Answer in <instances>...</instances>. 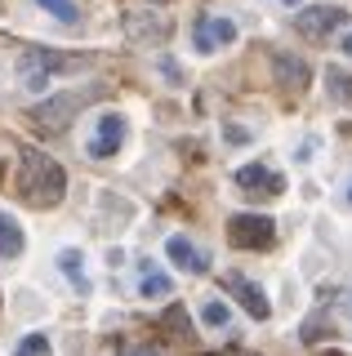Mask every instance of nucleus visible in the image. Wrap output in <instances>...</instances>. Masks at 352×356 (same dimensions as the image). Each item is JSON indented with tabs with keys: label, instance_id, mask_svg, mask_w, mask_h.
Instances as JSON below:
<instances>
[{
	"label": "nucleus",
	"instance_id": "412c9836",
	"mask_svg": "<svg viewBox=\"0 0 352 356\" xmlns=\"http://www.w3.org/2000/svg\"><path fill=\"white\" fill-rule=\"evenodd\" d=\"M125 356H161V348H143V343H134V348H125Z\"/></svg>",
	"mask_w": 352,
	"mask_h": 356
},
{
	"label": "nucleus",
	"instance_id": "6ab92c4d",
	"mask_svg": "<svg viewBox=\"0 0 352 356\" xmlns=\"http://www.w3.org/2000/svg\"><path fill=\"white\" fill-rule=\"evenodd\" d=\"M201 321L210 330H227V325H232V312H227V303H205L201 307Z\"/></svg>",
	"mask_w": 352,
	"mask_h": 356
},
{
	"label": "nucleus",
	"instance_id": "7ed1b4c3",
	"mask_svg": "<svg viewBox=\"0 0 352 356\" xmlns=\"http://www.w3.org/2000/svg\"><path fill=\"white\" fill-rule=\"evenodd\" d=\"M67 67H76V58H67V54H54V49H27L23 58H18V81H23L27 89H45L54 72H67Z\"/></svg>",
	"mask_w": 352,
	"mask_h": 356
},
{
	"label": "nucleus",
	"instance_id": "2eb2a0df",
	"mask_svg": "<svg viewBox=\"0 0 352 356\" xmlns=\"http://www.w3.org/2000/svg\"><path fill=\"white\" fill-rule=\"evenodd\" d=\"M58 267H63V276H67L76 289H90V285H85V254L81 250H63L58 254Z\"/></svg>",
	"mask_w": 352,
	"mask_h": 356
},
{
	"label": "nucleus",
	"instance_id": "f8f14e48",
	"mask_svg": "<svg viewBox=\"0 0 352 356\" xmlns=\"http://www.w3.org/2000/svg\"><path fill=\"white\" fill-rule=\"evenodd\" d=\"M272 76H277L285 89H294V94H299V89L307 85V63L294 58V54H285V49H277V54H272Z\"/></svg>",
	"mask_w": 352,
	"mask_h": 356
},
{
	"label": "nucleus",
	"instance_id": "0eeeda50",
	"mask_svg": "<svg viewBox=\"0 0 352 356\" xmlns=\"http://www.w3.org/2000/svg\"><path fill=\"white\" fill-rule=\"evenodd\" d=\"M237 40V22L232 18H218V14H201L196 18V31H192V44L201 54H214V49H227Z\"/></svg>",
	"mask_w": 352,
	"mask_h": 356
},
{
	"label": "nucleus",
	"instance_id": "aec40b11",
	"mask_svg": "<svg viewBox=\"0 0 352 356\" xmlns=\"http://www.w3.org/2000/svg\"><path fill=\"white\" fill-rule=\"evenodd\" d=\"M165 325H170L174 334H183V330H188V312H183V307H170V312H165Z\"/></svg>",
	"mask_w": 352,
	"mask_h": 356
},
{
	"label": "nucleus",
	"instance_id": "a211bd4d",
	"mask_svg": "<svg viewBox=\"0 0 352 356\" xmlns=\"http://www.w3.org/2000/svg\"><path fill=\"white\" fill-rule=\"evenodd\" d=\"M14 356H54V343L45 334H27V339L14 348Z\"/></svg>",
	"mask_w": 352,
	"mask_h": 356
},
{
	"label": "nucleus",
	"instance_id": "dca6fc26",
	"mask_svg": "<svg viewBox=\"0 0 352 356\" xmlns=\"http://www.w3.org/2000/svg\"><path fill=\"white\" fill-rule=\"evenodd\" d=\"M36 5L49 9L58 22H81V5H76V0H36Z\"/></svg>",
	"mask_w": 352,
	"mask_h": 356
},
{
	"label": "nucleus",
	"instance_id": "ddd939ff",
	"mask_svg": "<svg viewBox=\"0 0 352 356\" xmlns=\"http://www.w3.org/2000/svg\"><path fill=\"white\" fill-rule=\"evenodd\" d=\"M23 250H27L23 222H18L14 214H5V209H0V259H18Z\"/></svg>",
	"mask_w": 352,
	"mask_h": 356
},
{
	"label": "nucleus",
	"instance_id": "393cba45",
	"mask_svg": "<svg viewBox=\"0 0 352 356\" xmlns=\"http://www.w3.org/2000/svg\"><path fill=\"white\" fill-rule=\"evenodd\" d=\"M348 196H352V192H348Z\"/></svg>",
	"mask_w": 352,
	"mask_h": 356
},
{
	"label": "nucleus",
	"instance_id": "1a4fd4ad",
	"mask_svg": "<svg viewBox=\"0 0 352 356\" xmlns=\"http://www.w3.org/2000/svg\"><path fill=\"white\" fill-rule=\"evenodd\" d=\"M125 31H129V40H138V44H161L165 36H170V22H165L161 14H143V9H129L125 14Z\"/></svg>",
	"mask_w": 352,
	"mask_h": 356
},
{
	"label": "nucleus",
	"instance_id": "5701e85b",
	"mask_svg": "<svg viewBox=\"0 0 352 356\" xmlns=\"http://www.w3.org/2000/svg\"><path fill=\"white\" fill-rule=\"evenodd\" d=\"M344 54H352V31H348V36H344Z\"/></svg>",
	"mask_w": 352,
	"mask_h": 356
},
{
	"label": "nucleus",
	"instance_id": "f257e3e1",
	"mask_svg": "<svg viewBox=\"0 0 352 356\" xmlns=\"http://www.w3.org/2000/svg\"><path fill=\"white\" fill-rule=\"evenodd\" d=\"M18 192H23L27 205L54 209L63 196H67V174H63V165L54 161V156L27 147L23 152V165H18Z\"/></svg>",
	"mask_w": 352,
	"mask_h": 356
},
{
	"label": "nucleus",
	"instance_id": "f3484780",
	"mask_svg": "<svg viewBox=\"0 0 352 356\" xmlns=\"http://www.w3.org/2000/svg\"><path fill=\"white\" fill-rule=\"evenodd\" d=\"M326 85H330V94H335V98L352 103V76H348V72H339V67H326Z\"/></svg>",
	"mask_w": 352,
	"mask_h": 356
},
{
	"label": "nucleus",
	"instance_id": "4be33fe9",
	"mask_svg": "<svg viewBox=\"0 0 352 356\" xmlns=\"http://www.w3.org/2000/svg\"><path fill=\"white\" fill-rule=\"evenodd\" d=\"M281 5H285V9H299V5H303V0H281Z\"/></svg>",
	"mask_w": 352,
	"mask_h": 356
},
{
	"label": "nucleus",
	"instance_id": "f03ea898",
	"mask_svg": "<svg viewBox=\"0 0 352 356\" xmlns=\"http://www.w3.org/2000/svg\"><path fill=\"white\" fill-rule=\"evenodd\" d=\"M103 94V85H90V89H67V94H54V98H45L36 111H31V125H36L40 134H63L72 125L76 116H81L85 107L94 103V98Z\"/></svg>",
	"mask_w": 352,
	"mask_h": 356
},
{
	"label": "nucleus",
	"instance_id": "4468645a",
	"mask_svg": "<svg viewBox=\"0 0 352 356\" xmlns=\"http://www.w3.org/2000/svg\"><path fill=\"white\" fill-rule=\"evenodd\" d=\"M138 294L143 298H165V294H174V285H170V276H165V272H157V267H143Z\"/></svg>",
	"mask_w": 352,
	"mask_h": 356
},
{
	"label": "nucleus",
	"instance_id": "6e6552de",
	"mask_svg": "<svg viewBox=\"0 0 352 356\" xmlns=\"http://www.w3.org/2000/svg\"><path fill=\"white\" fill-rule=\"evenodd\" d=\"M223 289H232L237 294V303L250 312L255 321H268V312H272V303H268V294L250 281V276H241V272H223Z\"/></svg>",
	"mask_w": 352,
	"mask_h": 356
},
{
	"label": "nucleus",
	"instance_id": "39448f33",
	"mask_svg": "<svg viewBox=\"0 0 352 356\" xmlns=\"http://www.w3.org/2000/svg\"><path fill=\"white\" fill-rule=\"evenodd\" d=\"M125 134H129L125 116H120V111H103V116H98V125H94V134H90V143H85V152H90L94 161H107V156L120 152Z\"/></svg>",
	"mask_w": 352,
	"mask_h": 356
},
{
	"label": "nucleus",
	"instance_id": "9b49d317",
	"mask_svg": "<svg viewBox=\"0 0 352 356\" xmlns=\"http://www.w3.org/2000/svg\"><path fill=\"white\" fill-rule=\"evenodd\" d=\"M165 254H170V263H174V267H183V272H192V276L210 272V259H205V254L196 250L188 236H170V241H165Z\"/></svg>",
	"mask_w": 352,
	"mask_h": 356
},
{
	"label": "nucleus",
	"instance_id": "423d86ee",
	"mask_svg": "<svg viewBox=\"0 0 352 356\" xmlns=\"http://www.w3.org/2000/svg\"><path fill=\"white\" fill-rule=\"evenodd\" d=\"M348 22V9H335V5H312V9H299L294 14V31L307 40H326L330 31H339Z\"/></svg>",
	"mask_w": 352,
	"mask_h": 356
},
{
	"label": "nucleus",
	"instance_id": "b1692460",
	"mask_svg": "<svg viewBox=\"0 0 352 356\" xmlns=\"http://www.w3.org/2000/svg\"><path fill=\"white\" fill-rule=\"evenodd\" d=\"M147 5H165V0H147Z\"/></svg>",
	"mask_w": 352,
	"mask_h": 356
},
{
	"label": "nucleus",
	"instance_id": "20e7f679",
	"mask_svg": "<svg viewBox=\"0 0 352 356\" xmlns=\"http://www.w3.org/2000/svg\"><path fill=\"white\" fill-rule=\"evenodd\" d=\"M272 236H277V227L268 214H232V222H227V241L237 250H268Z\"/></svg>",
	"mask_w": 352,
	"mask_h": 356
},
{
	"label": "nucleus",
	"instance_id": "9d476101",
	"mask_svg": "<svg viewBox=\"0 0 352 356\" xmlns=\"http://www.w3.org/2000/svg\"><path fill=\"white\" fill-rule=\"evenodd\" d=\"M237 187H241V192H259V196H281L285 178L272 174L268 165H241V170H237Z\"/></svg>",
	"mask_w": 352,
	"mask_h": 356
}]
</instances>
